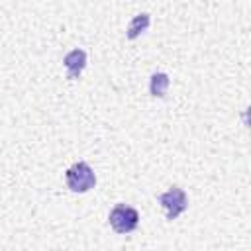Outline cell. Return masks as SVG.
Masks as SVG:
<instances>
[{
	"label": "cell",
	"instance_id": "obj_4",
	"mask_svg": "<svg viewBox=\"0 0 251 251\" xmlns=\"http://www.w3.org/2000/svg\"><path fill=\"white\" fill-rule=\"evenodd\" d=\"M63 63L69 71V78H76L82 73V69L86 67V53L82 49H73L71 53L65 55Z\"/></svg>",
	"mask_w": 251,
	"mask_h": 251
},
{
	"label": "cell",
	"instance_id": "obj_2",
	"mask_svg": "<svg viewBox=\"0 0 251 251\" xmlns=\"http://www.w3.org/2000/svg\"><path fill=\"white\" fill-rule=\"evenodd\" d=\"M110 226L114 227V231L118 233H129L137 227L139 224V214L135 208L126 206V204H116L110 212Z\"/></svg>",
	"mask_w": 251,
	"mask_h": 251
},
{
	"label": "cell",
	"instance_id": "obj_6",
	"mask_svg": "<svg viewBox=\"0 0 251 251\" xmlns=\"http://www.w3.org/2000/svg\"><path fill=\"white\" fill-rule=\"evenodd\" d=\"M169 86V76L165 73H155L151 76V94L153 96H165Z\"/></svg>",
	"mask_w": 251,
	"mask_h": 251
},
{
	"label": "cell",
	"instance_id": "obj_5",
	"mask_svg": "<svg viewBox=\"0 0 251 251\" xmlns=\"http://www.w3.org/2000/svg\"><path fill=\"white\" fill-rule=\"evenodd\" d=\"M149 14H137L131 22H129V25H127V39H135L139 33H143L147 27H149Z\"/></svg>",
	"mask_w": 251,
	"mask_h": 251
},
{
	"label": "cell",
	"instance_id": "obj_3",
	"mask_svg": "<svg viewBox=\"0 0 251 251\" xmlns=\"http://www.w3.org/2000/svg\"><path fill=\"white\" fill-rule=\"evenodd\" d=\"M159 204L165 208V212H167V220H176V218L186 210V206H188V198H186L184 190L173 186V188H169L167 192H163V194L159 196Z\"/></svg>",
	"mask_w": 251,
	"mask_h": 251
},
{
	"label": "cell",
	"instance_id": "obj_1",
	"mask_svg": "<svg viewBox=\"0 0 251 251\" xmlns=\"http://www.w3.org/2000/svg\"><path fill=\"white\" fill-rule=\"evenodd\" d=\"M65 178H67V186L73 192H88L96 184V175L90 169V165L84 161L71 165L65 173Z\"/></svg>",
	"mask_w": 251,
	"mask_h": 251
}]
</instances>
